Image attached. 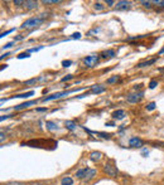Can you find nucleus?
I'll return each instance as SVG.
<instances>
[{
    "label": "nucleus",
    "instance_id": "obj_1",
    "mask_svg": "<svg viewBox=\"0 0 164 185\" xmlns=\"http://www.w3.org/2000/svg\"><path fill=\"white\" fill-rule=\"evenodd\" d=\"M23 146H30V147H42V149H49V150H53L57 147V141L54 140H30V141H27V142H22Z\"/></svg>",
    "mask_w": 164,
    "mask_h": 185
},
{
    "label": "nucleus",
    "instance_id": "obj_2",
    "mask_svg": "<svg viewBox=\"0 0 164 185\" xmlns=\"http://www.w3.org/2000/svg\"><path fill=\"white\" fill-rule=\"evenodd\" d=\"M43 23V18L40 17H33V18H29L28 20H25L23 24L20 25V28H36V26L40 25Z\"/></svg>",
    "mask_w": 164,
    "mask_h": 185
},
{
    "label": "nucleus",
    "instance_id": "obj_3",
    "mask_svg": "<svg viewBox=\"0 0 164 185\" xmlns=\"http://www.w3.org/2000/svg\"><path fill=\"white\" fill-rule=\"evenodd\" d=\"M76 91L78 89H72V91H63V92H58V93H53L51 96L48 97H43L42 98V102H48V101H53V100H59V98H62L64 96H67V94H70L72 92H76Z\"/></svg>",
    "mask_w": 164,
    "mask_h": 185
},
{
    "label": "nucleus",
    "instance_id": "obj_4",
    "mask_svg": "<svg viewBox=\"0 0 164 185\" xmlns=\"http://www.w3.org/2000/svg\"><path fill=\"white\" fill-rule=\"evenodd\" d=\"M98 60H100V57H98L97 54H96V55H95V54L87 55L86 58H83V64H85L86 67L92 68V67H95V66H96V64L98 63Z\"/></svg>",
    "mask_w": 164,
    "mask_h": 185
},
{
    "label": "nucleus",
    "instance_id": "obj_5",
    "mask_svg": "<svg viewBox=\"0 0 164 185\" xmlns=\"http://www.w3.org/2000/svg\"><path fill=\"white\" fill-rule=\"evenodd\" d=\"M144 97V92H135V93H130L126 96V101L130 103H139Z\"/></svg>",
    "mask_w": 164,
    "mask_h": 185
},
{
    "label": "nucleus",
    "instance_id": "obj_6",
    "mask_svg": "<svg viewBox=\"0 0 164 185\" xmlns=\"http://www.w3.org/2000/svg\"><path fill=\"white\" fill-rule=\"evenodd\" d=\"M116 10H128L131 8V1H126V0H120L115 4Z\"/></svg>",
    "mask_w": 164,
    "mask_h": 185
},
{
    "label": "nucleus",
    "instance_id": "obj_7",
    "mask_svg": "<svg viewBox=\"0 0 164 185\" xmlns=\"http://www.w3.org/2000/svg\"><path fill=\"white\" fill-rule=\"evenodd\" d=\"M104 171L109 176H116L117 169H116V166H114L112 164H105L104 165Z\"/></svg>",
    "mask_w": 164,
    "mask_h": 185
},
{
    "label": "nucleus",
    "instance_id": "obj_8",
    "mask_svg": "<svg viewBox=\"0 0 164 185\" xmlns=\"http://www.w3.org/2000/svg\"><path fill=\"white\" fill-rule=\"evenodd\" d=\"M37 100H33V101H27L24 102V103H20V105H18V106H15L14 109L15 111H20V109H24V108H28L30 107V106H33V105H37Z\"/></svg>",
    "mask_w": 164,
    "mask_h": 185
},
{
    "label": "nucleus",
    "instance_id": "obj_9",
    "mask_svg": "<svg viewBox=\"0 0 164 185\" xmlns=\"http://www.w3.org/2000/svg\"><path fill=\"white\" fill-rule=\"evenodd\" d=\"M106 91V87L102 86V85H94L92 87H91V91L90 93L91 94H98V93H102Z\"/></svg>",
    "mask_w": 164,
    "mask_h": 185
},
{
    "label": "nucleus",
    "instance_id": "obj_10",
    "mask_svg": "<svg viewBox=\"0 0 164 185\" xmlns=\"http://www.w3.org/2000/svg\"><path fill=\"white\" fill-rule=\"evenodd\" d=\"M129 145H130L131 147H142L144 145V141L142 139H139V137H131L130 139V141H129Z\"/></svg>",
    "mask_w": 164,
    "mask_h": 185
},
{
    "label": "nucleus",
    "instance_id": "obj_11",
    "mask_svg": "<svg viewBox=\"0 0 164 185\" xmlns=\"http://www.w3.org/2000/svg\"><path fill=\"white\" fill-rule=\"evenodd\" d=\"M100 55H101V58H104V59H109V58H114V57L116 55V52L114 51V49H107V51L101 52Z\"/></svg>",
    "mask_w": 164,
    "mask_h": 185
},
{
    "label": "nucleus",
    "instance_id": "obj_12",
    "mask_svg": "<svg viewBox=\"0 0 164 185\" xmlns=\"http://www.w3.org/2000/svg\"><path fill=\"white\" fill-rule=\"evenodd\" d=\"M125 116H126V113H125L124 109H116V111L112 112V118L115 120H123Z\"/></svg>",
    "mask_w": 164,
    "mask_h": 185
},
{
    "label": "nucleus",
    "instance_id": "obj_13",
    "mask_svg": "<svg viewBox=\"0 0 164 185\" xmlns=\"http://www.w3.org/2000/svg\"><path fill=\"white\" fill-rule=\"evenodd\" d=\"M155 62H157V58H151V59H149V60H145V62H140V63H138V68H144V67H149V66H151V64H154Z\"/></svg>",
    "mask_w": 164,
    "mask_h": 185
},
{
    "label": "nucleus",
    "instance_id": "obj_14",
    "mask_svg": "<svg viewBox=\"0 0 164 185\" xmlns=\"http://www.w3.org/2000/svg\"><path fill=\"white\" fill-rule=\"evenodd\" d=\"M24 6L28 10H33V9H36V8L38 6V3L37 1H33V0H28V1H25Z\"/></svg>",
    "mask_w": 164,
    "mask_h": 185
},
{
    "label": "nucleus",
    "instance_id": "obj_15",
    "mask_svg": "<svg viewBox=\"0 0 164 185\" xmlns=\"http://www.w3.org/2000/svg\"><path fill=\"white\" fill-rule=\"evenodd\" d=\"M90 156H91V160L92 161H98L102 157V154L98 152V151H94V152L90 154Z\"/></svg>",
    "mask_w": 164,
    "mask_h": 185
},
{
    "label": "nucleus",
    "instance_id": "obj_16",
    "mask_svg": "<svg viewBox=\"0 0 164 185\" xmlns=\"http://www.w3.org/2000/svg\"><path fill=\"white\" fill-rule=\"evenodd\" d=\"M87 171H89V169H87V168H82V169H80L76 173V176H77L78 179H82V177H85V176H86Z\"/></svg>",
    "mask_w": 164,
    "mask_h": 185
},
{
    "label": "nucleus",
    "instance_id": "obj_17",
    "mask_svg": "<svg viewBox=\"0 0 164 185\" xmlns=\"http://www.w3.org/2000/svg\"><path fill=\"white\" fill-rule=\"evenodd\" d=\"M64 127L70 131H73V130H76V123L73 121H64Z\"/></svg>",
    "mask_w": 164,
    "mask_h": 185
},
{
    "label": "nucleus",
    "instance_id": "obj_18",
    "mask_svg": "<svg viewBox=\"0 0 164 185\" xmlns=\"http://www.w3.org/2000/svg\"><path fill=\"white\" fill-rule=\"evenodd\" d=\"M95 175H96V170H95V169H89V171H87L85 179H86V180H91Z\"/></svg>",
    "mask_w": 164,
    "mask_h": 185
},
{
    "label": "nucleus",
    "instance_id": "obj_19",
    "mask_svg": "<svg viewBox=\"0 0 164 185\" xmlns=\"http://www.w3.org/2000/svg\"><path fill=\"white\" fill-rule=\"evenodd\" d=\"M61 184H62V185H72V184H73V179L70 177V176H66V177H63V179H62Z\"/></svg>",
    "mask_w": 164,
    "mask_h": 185
},
{
    "label": "nucleus",
    "instance_id": "obj_20",
    "mask_svg": "<svg viewBox=\"0 0 164 185\" xmlns=\"http://www.w3.org/2000/svg\"><path fill=\"white\" fill-rule=\"evenodd\" d=\"M34 92L33 91H29V92H27V93H20V94H17V96H14L15 98H28L30 96H33Z\"/></svg>",
    "mask_w": 164,
    "mask_h": 185
},
{
    "label": "nucleus",
    "instance_id": "obj_21",
    "mask_svg": "<svg viewBox=\"0 0 164 185\" xmlns=\"http://www.w3.org/2000/svg\"><path fill=\"white\" fill-rule=\"evenodd\" d=\"M45 126H47V128L48 130H57V125L54 123V122H52V121H47V122H45Z\"/></svg>",
    "mask_w": 164,
    "mask_h": 185
},
{
    "label": "nucleus",
    "instance_id": "obj_22",
    "mask_svg": "<svg viewBox=\"0 0 164 185\" xmlns=\"http://www.w3.org/2000/svg\"><path fill=\"white\" fill-rule=\"evenodd\" d=\"M120 79V77L119 76H114V77H111V78H109L107 81H106V83L107 85H112V83H115V82H117Z\"/></svg>",
    "mask_w": 164,
    "mask_h": 185
},
{
    "label": "nucleus",
    "instance_id": "obj_23",
    "mask_svg": "<svg viewBox=\"0 0 164 185\" xmlns=\"http://www.w3.org/2000/svg\"><path fill=\"white\" fill-rule=\"evenodd\" d=\"M94 8H95V9H96V10H104L105 5H102V3L97 1V3H95V4H94Z\"/></svg>",
    "mask_w": 164,
    "mask_h": 185
},
{
    "label": "nucleus",
    "instance_id": "obj_24",
    "mask_svg": "<svg viewBox=\"0 0 164 185\" xmlns=\"http://www.w3.org/2000/svg\"><path fill=\"white\" fill-rule=\"evenodd\" d=\"M140 4H142L144 8H147V9H150L151 4H153V3H151V1H144V0H143V1H140Z\"/></svg>",
    "mask_w": 164,
    "mask_h": 185
},
{
    "label": "nucleus",
    "instance_id": "obj_25",
    "mask_svg": "<svg viewBox=\"0 0 164 185\" xmlns=\"http://www.w3.org/2000/svg\"><path fill=\"white\" fill-rule=\"evenodd\" d=\"M158 86V82L155 81V79H151V81L149 82V88L150 89H153V88H155V87Z\"/></svg>",
    "mask_w": 164,
    "mask_h": 185
},
{
    "label": "nucleus",
    "instance_id": "obj_26",
    "mask_svg": "<svg viewBox=\"0 0 164 185\" xmlns=\"http://www.w3.org/2000/svg\"><path fill=\"white\" fill-rule=\"evenodd\" d=\"M155 107H157V105H155L154 102H150L149 105H147V109H148V111H153Z\"/></svg>",
    "mask_w": 164,
    "mask_h": 185
},
{
    "label": "nucleus",
    "instance_id": "obj_27",
    "mask_svg": "<svg viewBox=\"0 0 164 185\" xmlns=\"http://www.w3.org/2000/svg\"><path fill=\"white\" fill-rule=\"evenodd\" d=\"M71 79H73V76H72V74H67L66 77L62 78V82H68V81H71Z\"/></svg>",
    "mask_w": 164,
    "mask_h": 185
},
{
    "label": "nucleus",
    "instance_id": "obj_28",
    "mask_svg": "<svg viewBox=\"0 0 164 185\" xmlns=\"http://www.w3.org/2000/svg\"><path fill=\"white\" fill-rule=\"evenodd\" d=\"M153 4H155V5H158V6L164 8V0H155V1H153Z\"/></svg>",
    "mask_w": 164,
    "mask_h": 185
},
{
    "label": "nucleus",
    "instance_id": "obj_29",
    "mask_svg": "<svg viewBox=\"0 0 164 185\" xmlns=\"http://www.w3.org/2000/svg\"><path fill=\"white\" fill-rule=\"evenodd\" d=\"M59 3H61L59 0H47V1L43 0V4H59Z\"/></svg>",
    "mask_w": 164,
    "mask_h": 185
},
{
    "label": "nucleus",
    "instance_id": "obj_30",
    "mask_svg": "<svg viewBox=\"0 0 164 185\" xmlns=\"http://www.w3.org/2000/svg\"><path fill=\"white\" fill-rule=\"evenodd\" d=\"M36 82H37V79H36V78H32V79H29V81H25L24 85H25V86H30V85H34Z\"/></svg>",
    "mask_w": 164,
    "mask_h": 185
},
{
    "label": "nucleus",
    "instance_id": "obj_31",
    "mask_svg": "<svg viewBox=\"0 0 164 185\" xmlns=\"http://www.w3.org/2000/svg\"><path fill=\"white\" fill-rule=\"evenodd\" d=\"M71 64H72V60H70V59L63 60V62H62V66H63V67H70Z\"/></svg>",
    "mask_w": 164,
    "mask_h": 185
},
{
    "label": "nucleus",
    "instance_id": "obj_32",
    "mask_svg": "<svg viewBox=\"0 0 164 185\" xmlns=\"http://www.w3.org/2000/svg\"><path fill=\"white\" fill-rule=\"evenodd\" d=\"M28 57H30V55H29V53H28V52H25V53H22V54H19V55H18V58H19V59H22V58H28Z\"/></svg>",
    "mask_w": 164,
    "mask_h": 185
},
{
    "label": "nucleus",
    "instance_id": "obj_33",
    "mask_svg": "<svg viewBox=\"0 0 164 185\" xmlns=\"http://www.w3.org/2000/svg\"><path fill=\"white\" fill-rule=\"evenodd\" d=\"M25 1H20V0H17V1H14V5L15 6H22V5H24Z\"/></svg>",
    "mask_w": 164,
    "mask_h": 185
},
{
    "label": "nucleus",
    "instance_id": "obj_34",
    "mask_svg": "<svg viewBox=\"0 0 164 185\" xmlns=\"http://www.w3.org/2000/svg\"><path fill=\"white\" fill-rule=\"evenodd\" d=\"M36 111H37V112H47L48 108H47V107H39V108H37Z\"/></svg>",
    "mask_w": 164,
    "mask_h": 185
},
{
    "label": "nucleus",
    "instance_id": "obj_35",
    "mask_svg": "<svg viewBox=\"0 0 164 185\" xmlns=\"http://www.w3.org/2000/svg\"><path fill=\"white\" fill-rule=\"evenodd\" d=\"M72 38H73V39H80V38H81V33H73L72 34Z\"/></svg>",
    "mask_w": 164,
    "mask_h": 185
},
{
    "label": "nucleus",
    "instance_id": "obj_36",
    "mask_svg": "<svg viewBox=\"0 0 164 185\" xmlns=\"http://www.w3.org/2000/svg\"><path fill=\"white\" fill-rule=\"evenodd\" d=\"M105 4H106V5H107V6H112L115 3H114L112 0H106V1H105Z\"/></svg>",
    "mask_w": 164,
    "mask_h": 185
},
{
    "label": "nucleus",
    "instance_id": "obj_37",
    "mask_svg": "<svg viewBox=\"0 0 164 185\" xmlns=\"http://www.w3.org/2000/svg\"><path fill=\"white\" fill-rule=\"evenodd\" d=\"M11 32H14V29H10V30H8V32H5V33H1V35H0V37H4V35H6V34H9Z\"/></svg>",
    "mask_w": 164,
    "mask_h": 185
},
{
    "label": "nucleus",
    "instance_id": "obj_38",
    "mask_svg": "<svg viewBox=\"0 0 164 185\" xmlns=\"http://www.w3.org/2000/svg\"><path fill=\"white\" fill-rule=\"evenodd\" d=\"M0 136H1V137H0V141L4 142V139H5V134H4V132L1 131V135H0Z\"/></svg>",
    "mask_w": 164,
    "mask_h": 185
},
{
    "label": "nucleus",
    "instance_id": "obj_39",
    "mask_svg": "<svg viewBox=\"0 0 164 185\" xmlns=\"http://www.w3.org/2000/svg\"><path fill=\"white\" fill-rule=\"evenodd\" d=\"M11 45H13V43H8V44H5V45H4V49H8V48H10L11 47Z\"/></svg>",
    "mask_w": 164,
    "mask_h": 185
},
{
    "label": "nucleus",
    "instance_id": "obj_40",
    "mask_svg": "<svg viewBox=\"0 0 164 185\" xmlns=\"http://www.w3.org/2000/svg\"><path fill=\"white\" fill-rule=\"evenodd\" d=\"M10 116H13V115H5V116H1V118H0V120L4 121V120H6L8 117H10Z\"/></svg>",
    "mask_w": 164,
    "mask_h": 185
},
{
    "label": "nucleus",
    "instance_id": "obj_41",
    "mask_svg": "<svg viewBox=\"0 0 164 185\" xmlns=\"http://www.w3.org/2000/svg\"><path fill=\"white\" fill-rule=\"evenodd\" d=\"M142 86H143V85H136V86L134 87V89H135V91H138V89L142 88Z\"/></svg>",
    "mask_w": 164,
    "mask_h": 185
},
{
    "label": "nucleus",
    "instance_id": "obj_42",
    "mask_svg": "<svg viewBox=\"0 0 164 185\" xmlns=\"http://www.w3.org/2000/svg\"><path fill=\"white\" fill-rule=\"evenodd\" d=\"M6 185H22L20 183H9V184H6Z\"/></svg>",
    "mask_w": 164,
    "mask_h": 185
},
{
    "label": "nucleus",
    "instance_id": "obj_43",
    "mask_svg": "<svg viewBox=\"0 0 164 185\" xmlns=\"http://www.w3.org/2000/svg\"><path fill=\"white\" fill-rule=\"evenodd\" d=\"M20 39H23V35H19V37H17L14 40H20Z\"/></svg>",
    "mask_w": 164,
    "mask_h": 185
},
{
    "label": "nucleus",
    "instance_id": "obj_44",
    "mask_svg": "<svg viewBox=\"0 0 164 185\" xmlns=\"http://www.w3.org/2000/svg\"><path fill=\"white\" fill-rule=\"evenodd\" d=\"M8 55H10V54H9V53H5V54H3L1 57H0V58H1V59H3V58H4V57H8Z\"/></svg>",
    "mask_w": 164,
    "mask_h": 185
},
{
    "label": "nucleus",
    "instance_id": "obj_45",
    "mask_svg": "<svg viewBox=\"0 0 164 185\" xmlns=\"http://www.w3.org/2000/svg\"><path fill=\"white\" fill-rule=\"evenodd\" d=\"M159 54H164V47L161 49V51H159Z\"/></svg>",
    "mask_w": 164,
    "mask_h": 185
},
{
    "label": "nucleus",
    "instance_id": "obj_46",
    "mask_svg": "<svg viewBox=\"0 0 164 185\" xmlns=\"http://www.w3.org/2000/svg\"><path fill=\"white\" fill-rule=\"evenodd\" d=\"M30 185H44V184H40V183H36V184H30Z\"/></svg>",
    "mask_w": 164,
    "mask_h": 185
}]
</instances>
